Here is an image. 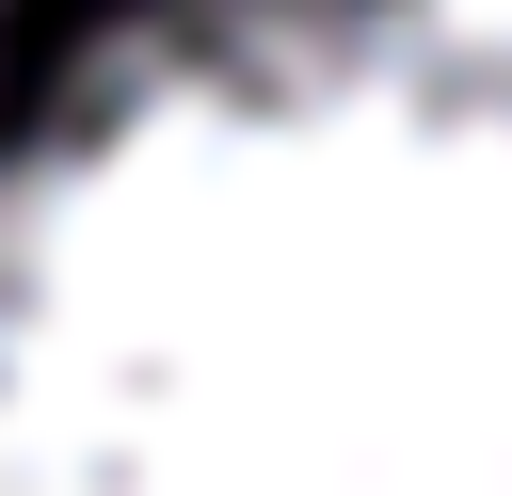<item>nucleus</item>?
<instances>
[{
	"instance_id": "f257e3e1",
	"label": "nucleus",
	"mask_w": 512,
	"mask_h": 496,
	"mask_svg": "<svg viewBox=\"0 0 512 496\" xmlns=\"http://www.w3.org/2000/svg\"><path fill=\"white\" fill-rule=\"evenodd\" d=\"M0 496H512V0H128L0 144Z\"/></svg>"
}]
</instances>
